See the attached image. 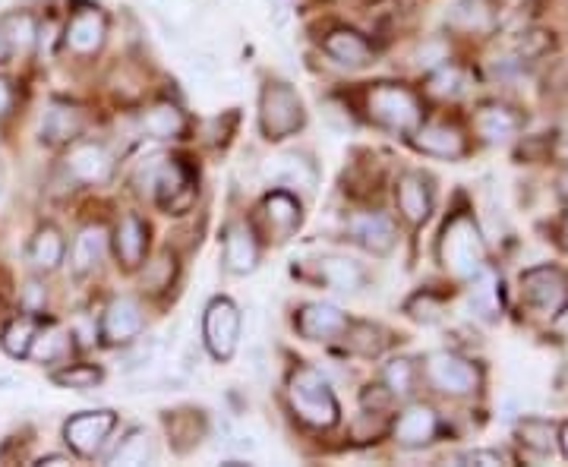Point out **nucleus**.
Masks as SVG:
<instances>
[{
  "instance_id": "1",
  "label": "nucleus",
  "mask_w": 568,
  "mask_h": 467,
  "mask_svg": "<svg viewBox=\"0 0 568 467\" xmlns=\"http://www.w3.org/2000/svg\"><path fill=\"white\" fill-rule=\"evenodd\" d=\"M439 262L458 281H471L486 269V240L471 212H452L439 234Z\"/></svg>"
},
{
  "instance_id": "2",
  "label": "nucleus",
  "mask_w": 568,
  "mask_h": 467,
  "mask_svg": "<svg viewBox=\"0 0 568 467\" xmlns=\"http://www.w3.org/2000/svg\"><path fill=\"white\" fill-rule=\"evenodd\" d=\"M303 124H307V111H303L297 89L291 83H281V79H269L259 95V127L266 139H288Z\"/></svg>"
},
{
  "instance_id": "3",
  "label": "nucleus",
  "mask_w": 568,
  "mask_h": 467,
  "mask_svg": "<svg viewBox=\"0 0 568 467\" xmlns=\"http://www.w3.org/2000/svg\"><path fill=\"white\" fill-rule=\"evenodd\" d=\"M288 398L297 417L307 420L310 426H332L338 420V401L326 376L313 367H297L288 376Z\"/></svg>"
},
{
  "instance_id": "4",
  "label": "nucleus",
  "mask_w": 568,
  "mask_h": 467,
  "mask_svg": "<svg viewBox=\"0 0 568 467\" xmlns=\"http://www.w3.org/2000/svg\"><path fill=\"white\" fill-rule=\"evenodd\" d=\"M367 114L373 124L392 130V133H408V136L423 120L417 95L395 83H379L367 92Z\"/></svg>"
},
{
  "instance_id": "5",
  "label": "nucleus",
  "mask_w": 568,
  "mask_h": 467,
  "mask_svg": "<svg viewBox=\"0 0 568 467\" xmlns=\"http://www.w3.org/2000/svg\"><path fill=\"white\" fill-rule=\"evenodd\" d=\"M142 184L165 212H184L193 202V174L174 158H155L142 174Z\"/></svg>"
},
{
  "instance_id": "6",
  "label": "nucleus",
  "mask_w": 568,
  "mask_h": 467,
  "mask_svg": "<svg viewBox=\"0 0 568 467\" xmlns=\"http://www.w3.org/2000/svg\"><path fill=\"white\" fill-rule=\"evenodd\" d=\"M423 376L439 395L468 398L480 389V370L471 360H464L452 351H436L423 360Z\"/></svg>"
},
{
  "instance_id": "7",
  "label": "nucleus",
  "mask_w": 568,
  "mask_h": 467,
  "mask_svg": "<svg viewBox=\"0 0 568 467\" xmlns=\"http://www.w3.org/2000/svg\"><path fill=\"white\" fill-rule=\"evenodd\" d=\"M521 297L540 316H559L568 300V275L559 266H534L521 275Z\"/></svg>"
},
{
  "instance_id": "8",
  "label": "nucleus",
  "mask_w": 568,
  "mask_h": 467,
  "mask_svg": "<svg viewBox=\"0 0 568 467\" xmlns=\"http://www.w3.org/2000/svg\"><path fill=\"white\" fill-rule=\"evenodd\" d=\"M202 338L215 360H231L240 344V310L228 297H215L202 313Z\"/></svg>"
},
{
  "instance_id": "9",
  "label": "nucleus",
  "mask_w": 568,
  "mask_h": 467,
  "mask_svg": "<svg viewBox=\"0 0 568 467\" xmlns=\"http://www.w3.org/2000/svg\"><path fill=\"white\" fill-rule=\"evenodd\" d=\"M395 202H398V212L401 218L408 221L411 228L426 225V218L433 215V180L420 174V171H404L395 184Z\"/></svg>"
},
{
  "instance_id": "10",
  "label": "nucleus",
  "mask_w": 568,
  "mask_h": 467,
  "mask_svg": "<svg viewBox=\"0 0 568 467\" xmlns=\"http://www.w3.org/2000/svg\"><path fill=\"white\" fill-rule=\"evenodd\" d=\"M117 426V417L114 411H86V414H76L67 420L64 426V436L70 442V449L76 455H95L105 439L111 436V430Z\"/></svg>"
},
{
  "instance_id": "11",
  "label": "nucleus",
  "mask_w": 568,
  "mask_h": 467,
  "mask_svg": "<svg viewBox=\"0 0 568 467\" xmlns=\"http://www.w3.org/2000/svg\"><path fill=\"white\" fill-rule=\"evenodd\" d=\"M392 436L401 449H423V445H430L439 436V414L430 408V404L414 401L398 414Z\"/></svg>"
},
{
  "instance_id": "12",
  "label": "nucleus",
  "mask_w": 568,
  "mask_h": 467,
  "mask_svg": "<svg viewBox=\"0 0 568 467\" xmlns=\"http://www.w3.org/2000/svg\"><path fill=\"white\" fill-rule=\"evenodd\" d=\"M414 146L423 152V155H433V158H461L468 152V139H464L461 127L455 124H445V120H420V127L411 133Z\"/></svg>"
},
{
  "instance_id": "13",
  "label": "nucleus",
  "mask_w": 568,
  "mask_h": 467,
  "mask_svg": "<svg viewBox=\"0 0 568 467\" xmlns=\"http://www.w3.org/2000/svg\"><path fill=\"white\" fill-rule=\"evenodd\" d=\"M142 326H146V316H142V307L136 297H114L105 310V319H101V338L105 344H130Z\"/></svg>"
},
{
  "instance_id": "14",
  "label": "nucleus",
  "mask_w": 568,
  "mask_h": 467,
  "mask_svg": "<svg viewBox=\"0 0 568 467\" xmlns=\"http://www.w3.org/2000/svg\"><path fill=\"white\" fill-rule=\"evenodd\" d=\"M348 234L360 243L363 250H370L376 256L392 253L395 240H398L395 221L385 212H360V215L348 218Z\"/></svg>"
},
{
  "instance_id": "15",
  "label": "nucleus",
  "mask_w": 568,
  "mask_h": 467,
  "mask_svg": "<svg viewBox=\"0 0 568 467\" xmlns=\"http://www.w3.org/2000/svg\"><path fill=\"white\" fill-rule=\"evenodd\" d=\"M221 262L231 275H250L259 266V243L250 231L247 221H231L225 228V250Z\"/></svg>"
},
{
  "instance_id": "16",
  "label": "nucleus",
  "mask_w": 568,
  "mask_h": 467,
  "mask_svg": "<svg viewBox=\"0 0 568 467\" xmlns=\"http://www.w3.org/2000/svg\"><path fill=\"white\" fill-rule=\"evenodd\" d=\"M294 322H297V332L307 341H332L344 335L351 319L338 307H332V303H307V307H300Z\"/></svg>"
},
{
  "instance_id": "17",
  "label": "nucleus",
  "mask_w": 568,
  "mask_h": 467,
  "mask_svg": "<svg viewBox=\"0 0 568 467\" xmlns=\"http://www.w3.org/2000/svg\"><path fill=\"white\" fill-rule=\"evenodd\" d=\"M67 171L83 184H105L114 174V155L101 142H79L67 155Z\"/></svg>"
},
{
  "instance_id": "18",
  "label": "nucleus",
  "mask_w": 568,
  "mask_h": 467,
  "mask_svg": "<svg viewBox=\"0 0 568 467\" xmlns=\"http://www.w3.org/2000/svg\"><path fill=\"white\" fill-rule=\"evenodd\" d=\"M266 177H269V184H275V187H297L303 193H313L316 184H319L316 165L307 155H297V152H284L278 158H269Z\"/></svg>"
},
{
  "instance_id": "19",
  "label": "nucleus",
  "mask_w": 568,
  "mask_h": 467,
  "mask_svg": "<svg viewBox=\"0 0 568 467\" xmlns=\"http://www.w3.org/2000/svg\"><path fill=\"white\" fill-rule=\"evenodd\" d=\"M322 51H326L335 60V64L351 67V70L367 67L370 60H373L370 42L360 32H354V29H335V32H329L326 42H322Z\"/></svg>"
},
{
  "instance_id": "20",
  "label": "nucleus",
  "mask_w": 568,
  "mask_h": 467,
  "mask_svg": "<svg viewBox=\"0 0 568 467\" xmlns=\"http://www.w3.org/2000/svg\"><path fill=\"white\" fill-rule=\"evenodd\" d=\"M105 32H108V19L101 10H79L70 26H67V45L76 54H95L105 45Z\"/></svg>"
},
{
  "instance_id": "21",
  "label": "nucleus",
  "mask_w": 568,
  "mask_h": 467,
  "mask_svg": "<svg viewBox=\"0 0 568 467\" xmlns=\"http://www.w3.org/2000/svg\"><path fill=\"white\" fill-rule=\"evenodd\" d=\"M316 272L338 294H360L363 288H367V281H370L367 269H363L360 262L348 259V256H326V259H319Z\"/></svg>"
},
{
  "instance_id": "22",
  "label": "nucleus",
  "mask_w": 568,
  "mask_h": 467,
  "mask_svg": "<svg viewBox=\"0 0 568 467\" xmlns=\"http://www.w3.org/2000/svg\"><path fill=\"white\" fill-rule=\"evenodd\" d=\"M38 133H42V142H48V146L70 142L83 133V111L67 105V101H51L42 114V127H38Z\"/></svg>"
},
{
  "instance_id": "23",
  "label": "nucleus",
  "mask_w": 568,
  "mask_h": 467,
  "mask_svg": "<svg viewBox=\"0 0 568 467\" xmlns=\"http://www.w3.org/2000/svg\"><path fill=\"white\" fill-rule=\"evenodd\" d=\"M445 23L464 35H486L496 26V10L486 0H455L445 13Z\"/></svg>"
},
{
  "instance_id": "24",
  "label": "nucleus",
  "mask_w": 568,
  "mask_h": 467,
  "mask_svg": "<svg viewBox=\"0 0 568 467\" xmlns=\"http://www.w3.org/2000/svg\"><path fill=\"white\" fill-rule=\"evenodd\" d=\"M474 127L486 142H502L521 130V114L509 105H499V101H486L474 117Z\"/></svg>"
},
{
  "instance_id": "25",
  "label": "nucleus",
  "mask_w": 568,
  "mask_h": 467,
  "mask_svg": "<svg viewBox=\"0 0 568 467\" xmlns=\"http://www.w3.org/2000/svg\"><path fill=\"white\" fill-rule=\"evenodd\" d=\"M146 243H149V231L136 215L120 218L117 234H114V250H117V259L124 262L127 269H136L142 262V256H146Z\"/></svg>"
},
{
  "instance_id": "26",
  "label": "nucleus",
  "mask_w": 568,
  "mask_h": 467,
  "mask_svg": "<svg viewBox=\"0 0 568 467\" xmlns=\"http://www.w3.org/2000/svg\"><path fill=\"white\" fill-rule=\"evenodd\" d=\"M262 212H266L269 228L278 234V240H288L300 228V202L288 190H275L262 202Z\"/></svg>"
},
{
  "instance_id": "27",
  "label": "nucleus",
  "mask_w": 568,
  "mask_h": 467,
  "mask_svg": "<svg viewBox=\"0 0 568 467\" xmlns=\"http://www.w3.org/2000/svg\"><path fill=\"white\" fill-rule=\"evenodd\" d=\"M108 253V231L101 228V225H89L76 234L73 240V269L76 275H86L92 272L101 259H105Z\"/></svg>"
},
{
  "instance_id": "28",
  "label": "nucleus",
  "mask_w": 568,
  "mask_h": 467,
  "mask_svg": "<svg viewBox=\"0 0 568 467\" xmlns=\"http://www.w3.org/2000/svg\"><path fill=\"white\" fill-rule=\"evenodd\" d=\"M515 439H518L521 449L534 452V455H553L556 439H559V426L553 420H543V417H524L515 426Z\"/></svg>"
},
{
  "instance_id": "29",
  "label": "nucleus",
  "mask_w": 568,
  "mask_h": 467,
  "mask_svg": "<svg viewBox=\"0 0 568 467\" xmlns=\"http://www.w3.org/2000/svg\"><path fill=\"white\" fill-rule=\"evenodd\" d=\"M142 130L155 139H177L187 130V117L171 101H158L146 114H142Z\"/></svg>"
},
{
  "instance_id": "30",
  "label": "nucleus",
  "mask_w": 568,
  "mask_h": 467,
  "mask_svg": "<svg viewBox=\"0 0 568 467\" xmlns=\"http://www.w3.org/2000/svg\"><path fill=\"white\" fill-rule=\"evenodd\" d=\"M64 253H67L64 237H60L54 228H42L29 247V262L38 272H54L60 262H64Z\"/></svg>"
},
{
  "instance_id": "31",
  "label": "nucleus",
  "mask_w": 568,
  "mask_h": 467,
  "mask_svg": "<svg viewBox=\"0 0 568 467\" xmlns=\"http://www.w3.org/2000/svg\"><path fill=\"white\" fill-rule=\"evenodd\" d=\"M471 310L483 319H496L502 313V294H499V281L490 269H483L480 275L471 278Z\"/></svg>"
},
{
  "instance_id": "32",
  "label": "nucleus",
  "mask_w": 568,
  "mask_h": 467,
  "mask_svg": "<svg viewBox=\"0 0 568 467\" xmlns=\"http://www.w3.org/2000/svg\"><path fill=\"white\" fill-rule=\"evenodd\" d=\"M344 344H348V351L360 354V357H379L385 351V332L373 322H348V329H344Z\"/></svg>"
},
{
  "instance_id": "33",
  "label": "nucleus",
  "mask_w": 568,
  "mask_h": 467,
  "mask_svg": "<svg viewBox=\"0 0 568 467\" xmlns=\"http://www.w3.org/2000/svg\"><path fill=\"white\" fill-rule=\"evenodd\" d=\"M471 86V76L464 73L461 67H452V64H442L433 76L430 83H426V92H430L433 98H461L464 92H468Z\"/></svg>"
},
{
  "instance_id": "34",
  "label": "nucleus",
  "mask_w": 568,
  "mask_h": 467,
  "mask_svg": "<svg viewBox=\"0 0 568 467\" xmlns=\"http://www.w3.org/2000/svg\"><path fill=\"white\" fill-rule=\"evenodd\" d=\"M382 382L392 398H408L417 385V363L408 357H395L389 367L382 370Z\"/></svg>"
},
{
  "instance_id": "35",
  "label": "nucleus",
  "mask_w": 568,
  "mask_h": 467,
  "mask_svg": "<svg viewBox=\"0 0 568 467\" xmlns=\"http://www.w3.org/2000/svg\"><path fill=\"white\" fill-rule=\"evenodd\" d=\"M155 458V445L146 430H130L127 439L117 445V452L111 455V464H146Z\"/></svg>"
},
{
  "instance_id": "36",
  "label": "nucleus",
  "mask_w": 568,
  "mask_h": 467,
  "mask_svg": "<svg viewBox=\"0 0 568 467\" xmlns=\"http://www.w3.org/2000/svg\"><path fill=\"white\" fill-rule=\"evenodd\" d=\"M35 332H38V322L32 319V316H19V319H13L10 326H7V332H4V351L10 354V357H29V351H32V341H35Z\"/></svg>"
},
{
  "instance_id": "37",
  "label": "nucleus",
  "mask_w": 568,
  "mask_h": 467,
  "mask_svg": "<svg viewBox=\"0 0 568 467\" xmlns=\"http://www.w3.org/2000/svg\"><path fill=\"white\" fill-rule=\"evenodd\" d=\"M70 348V338L64 329H57V326H48L45 332H35V341H32V351L29 357L35 360H42V363H54L57 357H64Z\"/></svg>"
},
{
  "instance_id": "38",
  "label": "nucleus",
  "mask_w": 568,
  "mask_h": 467,
  "mask_svg": "<svg viewBox=\"0 0 568 467\" xmlns=\"http://www.w3.org/2000/svg\"><path fill=\"white\" fill-rule=\"evenodd\" d=\"M0 32L7 35V42H10L13 51H26L35 42V23H32V16H26V13L4 16V19H0Z\"/></svg>"
},
{
  "instance_id": "39",
  "label": "nucleus",
  "mask_w": 568,
  "mask_h": 467,
  "mask_svg": "<svg viewBox=\"0 0 568 467\" xmlns=\"http://www.w3.org/2000/svg\"><path fill=\"white\" fill-rule=\"evenodd\" d=\"M101 373L98 367H92V363H73V367L67 370H57L54 373V382L64 385V389H76V392H86V389H95V385L101 382Z\"/></svg>"
},
{
  "instance_id": "40",
  "label": "nucleus",
  "mask_w": 568,
  "mask_h": 467,
  "mask_svg": "<svg viewBox=\"0 0 568 467\" xmlns=\"http://www.w3.org/2000/svg\"><path fill=\"white\" fill-rule=\"evenodd\" d=\"M404 313H408L414 322H436L442 313V300L430 291H420L404 303Z\"/></svg>"
},
{
  "instance_id": "41",
  "label": "nucleus",
  "mask_w": 568,
  "mask_h": 467,
  "mask_svg": "<svg viewBox=\"0 0 568 467\" xmlns=\"http://www.w3.org/2000/svg\"><path fill=\"white\" fill-rule=\"evenodd\" d=\"M461 464H483V467H496V464H509V455L499 452V449H474V452H464L458 455Z\"/></svg>"
},
{
  "instance_id": "42",
  "label": "nucleus",
  "mask_w": 568,
  "mask_h": 467,
  "mask_svg": "<svg viewBox=\"0 0 568 467\" xmlns=\"http://www.w3.org/2000/svg\"><path fill=\"white\" fill-rule=\"evenodd\" d=\"M417 57H420V60H417L420 67H439L442 60H449V51H445L442 42H426Z\"/></svg>"
},
{
  "instance_id": "43",
  "label": "nucleus",
  "mask_w": 568,
  "mask_h": 467,
  "mask_svg": "<svg viewBox=\"0 0 568 467\" xmlns=\"http://www.w3.org/2000/svg\"><path fill=\"white\" fill-rule=\"evenodd\" d=\"M155 357V338H149L146 344H139V348L127 357L130 363H127V367L130 370H139V367H149V360Z\"/></svg>"
},
{
  "instance_id": "44",
  "label": "nucleus",
  "mask_w": 568,
  "mask_h": 467,
  "mask_svg": "<svg viewBox=\"0 0 568 467\" xmlns=\"http://www.w3.org/2000/svg\"><path fill=\"white\" fill-rule=\"evenodd\" d=\"M291 16V0H272V26H284Z\"/></svg>"
},
{
  "instance_id": "45",
  "label": "nucleus",
  "mask_w": 568,
  "mask_h": 467,
  "mask_svg": "<svg viewBox=\"0 0 568 467\" xmlns=\"http://www.w3.org/2000/svg\"><path fill=\"white\" fill-rule=\"evenodd\" d=\"M215 57H209V54H196L193 57V70H199V73H215L218 70V64H212Z\"/></svg>"
},
{
  "instance_id": "46",
  "label": "nucleus",
  "mask_w": 568,
  "mask_h": 467,
  "mask_svg": "<svg viewBox=\"0 0 568 467\" xmlns=\"http://www.w3.org/2000/svg\"><path fill=\"white\" fill-rule=\"evenodd\" d=\"M10 101H13V95H10V86L4 83V79H0V114H4V111L10 108Z\"/></svg>"
},
{
  "instance_id": "47",
  "label": "nucleus",
  "mask_w": 568,
  "mask_h": 467,
  "mask_svg": "<svg viewBox=\"0 0 568 467\" xmlns=\"http://www.w3.org/2000/svg\"><path fill=\"white\" fill-rule=\"evenodd\" d=\"M38 464H73V458H67V455H42L38 458Z\"/></svg>"
},
{
  "instance_id": "48",
  "label": "nucleus",
  "mask_w": 568,
  "mask_h": 467,
  "mask_svg": "<svg viewBox=\"0 0 568 467\" xmlns=\"http://www.w3.org/2000/svg\"><path fill=\"white\" fill-rule=\"evenodd\" d=\"M556 442H559L562 455L568 458V423H562V426H559V439H556Z\"/></svg>"
},
{
  "instance_id": "49",
  "label": "nucleus",
  "mask_w": 568,
  "mask_h": 467,
  "mask_svg": "<svg viewBox=\"0 0 568 467\" xmlns=\"http://www.w3.org/2000/svg\"><path fill=\"white\" fill-rule=\"evenodd\" d=\"M10 389H16V376L0 373V392H10Z\"/></svg>"
},
{
  "instance_id": "50",
  "label": "nucleus",
  "mask_w": 568,
  "mask_h": 467,
  "mask_svg": "<svg viewBox=\"0 0 568 467\" xmlns=\"http://www.w3.org/2000/svg\"><path fill=\"white\" fill-rule=\"evenodd\" d=\"M13 54V48H10V42H7V35L4 32H0V64H4V60Z\"/></svg>"
},
{
  "instance_id": "51",
  "label": "nucleus",
  "mask_w": 568,
  "mask_h": 467,
  "mask_svg": "<svg viewBox=\"0 0 568 467\" xmlns=\"http://www.w3.org/2000/svg\"><path fill=\"white\" fill-rule=\"evenodd\" d=\"M559 237H562V247L568 250V212H565L562 221H559Z\"/></svg>"
},
{
  "instance_id": "52",
  "label": "nucleus",
  "mask_w": 568,
  "mask_h": 467,
  "mask_svg": "<svg viewBox=\"0 0 568 467\" xmlns=\"http://www.w3.org/2000/svg\"><path fill=\"white\" fill-rule=\"evenodd\" d=\"M559 193H562V196L568 199V168H565V171L559 174Z\"/></svg>"
},
{
  "instance_id": "53",
  "label": "nucleus",
  "mask_w": 568,
  "mask_h": 467,
  "mask_svg": "<svg viewBox=\"0 0 568 467\" xmlns=\"http://www.w3.org/2000/svg\"><path fill=\"white\" fill-rule=\"evenodd\" d=\"M29 307H38V284H29Z\"/></svg>"
},
{
  "instance_id": "54",
  "label": "nucleus",
  "mask_w": 568,
  "mask_h": 467,
  "mask_svg": "<svg viewBox=\"0 0 568 467\" xmlns=\"http://www.w3.org/2000/svg\"><path fill=\"white\" fill-rule=\"evenodd\" d=\"M559 316H562V322L568 326V300H565V307H562V313H559Z\"/></svg>"
}]
</instances>
